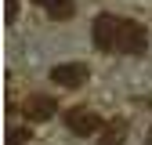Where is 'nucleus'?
Listing matches in <instances>:
<instances>
[{"instance_id": "f257e3e1", "label": "nucleus", "mask_w": 152, "mask_h": 145, "mask_svg": "<svg viewBox=\"0 0 152 145\" xmlns=\"http://www.w3.org/2000/svg\"><path fill=\"white\" fill-rule=\"evenodd\" d=\"M91 40L94 51H105V54H145L148 51V29L134 18H120V15H109L102 11L91 26Z\"/></svg>"}, {"instance_id": "f03ea898", "label": "nucleus", "mask_w": 152, "mask_h": 145, "mask_svg": "<svg viewBox=\"0 0 152 145\" xmlns=\"http://www.w3.org/2000/svg\"><path fill=\"white\" fill-rule=\"evenodd\" d=\"M65 127L76 138H91V134H102L105 120L98 116V109H91V105H72V109H65Z\"/></svg>"}, {"instance_id": "7ed1b4c3", "label": "nucleus", "mask_w": 152, "mask_h": 145, "mask_svg": "<svg viewBox=\"0 0 152 145\" xmlns=\"http://www.w3.org/2000/svg\"><path fill=\"white\" fill-rule=\"evenodd\" d=\"M18 113H22L29 123H44V120H51L54 113H58V102H54L51 94H33V98H26L22 105H18Z\"/></svg>"}, {"instance_id": "20e7f679", "label": "nucleus", "mask_w": 152, "mask_h": 145, "mask_svg": "<svg viewBox=\"0 0 152 145\" xmlns=\"http://www.w3.org/2000/svg\"><path fill=\"white\" fill-rule=\"evenodd\" d=\"M87 76H91V69H87L83 62H65V65H54V69H51V83L69 87V91L83 87V83H87Z\"/></svg>"}, {"instance_id": "39448f33", "label": "nucleus", "mask_w": 152, "mask_h": 145, "mask_svg": "<svg viewBox=\"0 0 152 145\" xmlns=\"http://www.w3.org/2000/svg\"><path fill=\"white\" fill-rule=\"evenodd\" d=\"M127 141V120L116 116V120H109L102 127V134H98V145H123Z\"/></svg>"}, {"instance_id": "423d86ee", "label": "nucleus", "mask_w": 152, "mask_h": 145, "mask_svg": "<svg viewBox=\"0 0 152 145\" xmlns=\"http://www.w3.org/2000/svg\"><path fill=\"white\" fill-rule=\"evenodd\" d=\"M33 4H40L54 22H65V18H72V11H76L72 0H33Z\"/></svg>"}, {"instance_id": "0eeeda50", "label": "nucleus", "mask_w": 152, "mask_h": 145, "mask_svg": "<svg viewBox=\"0 0 152 145\" xmlns=\"http://www.w3.org/2000/svg\"><path fill=\"white\" fill-rule=\"evenodd\" d=\"M26 141H29L26 127H11V131H7V145H26Z\"/></svg>"}]
</instances>
